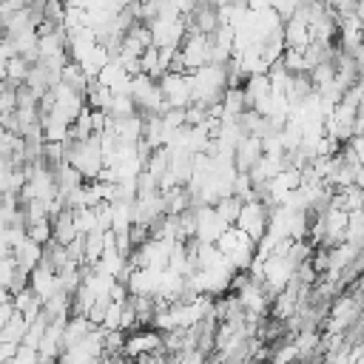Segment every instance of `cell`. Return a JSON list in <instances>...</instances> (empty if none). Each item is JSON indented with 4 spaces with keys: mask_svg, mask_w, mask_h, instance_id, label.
<instances>
[{
    "mask_svg": "<svg viewBox=\"0 0 364 364\" xmlns=\"http://www.w3.org/2000/svg\"><path fill=\"white\" fill-rule=\"evenodd\" d=\"M65 3H68V0H65Z\"/></svg>",
    "mask_w": 364,
    "mask_h": 364,
    "instance_id": "1",
    "label": "cell"
}]
</instances>
